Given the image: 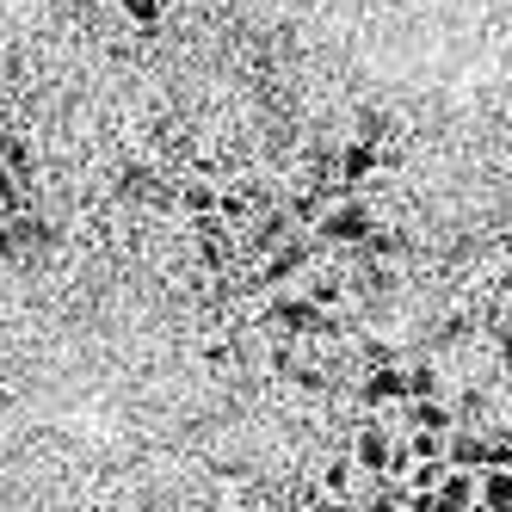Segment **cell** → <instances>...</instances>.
<instances>
[{"label": "cell", "instance_id": "1", "mask_svg": "<svg viewBox=\"0 0 512 512\" xmlns=\"http://www.w3.org/2000/svg\"><path fill=\"white\" fill-rule=\"evenodd\" d=\"M371 229H377V210L364 204L358 192L334 198V204H327V210L315 216V241H321V247H358Z\"/></svg>", "mask_w": 512, "mask_h": 512}, {"label": "cell", "instance_id": "2", "mask_svg": "<svg viewBox=\"0 0 512 512\" xmlns=\"http://www.w3.org/2000/svg\"><path fill=\"white\" fill-rule=\"evenodd\" d=\"M309 260H315V241H278V247L266 253V266H260V284H266V290L297 284V278L309 272Z\"/></svg>", "mask_w": 512, "mask_h": 512}, {"label": "cell", "instance_id": "3", "mask_svg": "<svg viewBox=\"0 0 512 512\" xmlns=\"http://www.w3.org/2000/svg\"><path fill=\"white\" fill-rule=\"evenodd\" d=\"M389 457H395V438L383 432V420H364L358 438H352V469L358 475H389Z\"/></svg>", "mask_w": 512, "mask_h": 512}, {"label": "cell", "instance_id": "4", "mask_svg": "<svg viewBox=\"0 0 512 512\" xmlns=\"http://www.w3.org/2000/svg\"><path fill=\"white\" fill-rule=\"evenodd\" d=\"M377 167H383L377 142H346L340 161H334V179H340L346 192H358V186H371V179H377Z\"/></svg>", "mask_w": 512, "mask_h": 512}, {"label": "cell", "instance_id": "5", "mask_svg": "<svg viewBox=\"0 0 512 512\" xmlns=\"http://www.w3.org/2000/svg\"><path fill=\"white\" fill-rule=\"evenodd\" d=\"M358 401L364 408H395V401H408V383H401V364H371L358 383Z\"/></svg>", "mask_w": 512, "mask_h": 512}, {"label": "cell", "instance_id": "6", "mask_svg": "<svg viewBox=\"0 0 512 512\" xmlns=\"http://www.w3.org/2000/svg\"><path fill=\"white\" fill-rule=\"evenodd\" d=\"M432 512H475V469H445L438 475Z\"/></svg>", "mask_w": 512, "mask_h": 512}, {"label": "cell", "instance_id": "7", "mask_svg": "<svg viewBox=\"0 0 512 512\" xmlns=\"http://www.w3.org/2000/svg\"><path fill=\"white\" fill-rule=\"evenodd\" d=\"M445 463H451V469H482V463H488L482 426H469V420H463V426H451V432H445Z\"/></svg>", "mask_w": 512, "mask_h": 512}, {"label": "cell", "instance_id": "8", "mask_svg": "<svg viewBox=\"0 0 512 512\" xmlns=\"http://www.w3.org/2000/svg\"><path fill=\"white\" fill-rule=\"evenodd\" d=\"M408 420H414L420 432H451V426H457V408H445L438 395H426V401H408Z\"/></svg>", "mask_w": 512, "mask_h": 512}, {"label": "cell", "instance_id": "9", "mask_svg": "<svg viewBox=\"0 0 512 512\" xmlns=\"http://www.w3.org/2000/svg\"><path fill=\"white\" fill-rule=\"evenodd\" d=\"M173 204H179V216H210L216 210V186L210 179H186V186L173 192Z\"/></svg>", "mask_w": 512, "mask_h": 512}, {"label": "cell", "instance_id": "10", "mask_svg": "<svg viewBox=\"0 0 512 512\" xmlns=\"http://www.w3.org/2000/svg\"><path fill=\"white\" fill-rule=\"evenodd\" d=\"M0 161H7V167H13V173L25 179V186H31V179H38V155H31V149H25V142H19L13 130H0Z\"/></svg>", "mask_w": 512, "mask_h": 512}, {"label": "cell", "instance_id": "11", "mask_svg": "<svg viewBox=\"0 0 512 512\" xmlns=\"http://www.w3.org/2000/svg\"><path fill=\"white\" fill-rule=\"evenodd\" d=\"M19 210H25V179L0 161V216H19Z\"/></svg>", "mask_w": 512, "mask_h": 512}, {"label": "cell", "instance_id": "12", "mask_svg": "<svg viewBox=\"0 0 512 512\" xmlns=\"http://www.w3.org/2000/svg\"><path fill=\"white\" fill-rule=\"evenodd\" d=\"M401 383H408V401L438 395V364H408V371H401Z\"/></svg>", "mask_w": 512, "mask_h": 512}, {"label": "cell", "instance_id": "13", "mask_svg": "<svg viewBox=\"0 0 512 512\" xmlns=\"http://www.w3.org/2000/svg\"><path fill=\"white\" fill-rule=\"evenodd\" d=\"M321 494H334V500L352 494V463H346V457H334V463L321 469Z\"/></svg>", "mask_w": 512, "mask_h": 512}, {"label": "cell", "instance_id": "14", "mask_svg": "<svg viewBox=\"0 0 512 512\" xmlns=\"http://www.w3.org/2000/svg\"><path fill=\"white\" fill-rule=\"evenodd\" d=\"M161 13H167V0H124V19H130V25H142V31H155V25H161Z\"/></svg>", "mask_w": 512, "mask_h": 512}, {"label": "cell", "instance_id": "15", "mask_svg": "<svg viewBox=\"0 0 512 512\" xmlns=\"http://www.w3.org/2000/svg\"><path fill=\"white\" fill-rule=\"evenodd\" d=\"M303 297H309L315 309H327V303H340L346 290H340V278H309V290H303Z\"/></svg>", "mask_w": 512, "mask_h": 512}, {"label": "cell", "instance_id": "16", "mask_svg": "<svg viewBox=\"0 0 512 512\" xmlns=\"http://www.w3.org/2000/svg\"><path fill=\"white\" fill-rule=\"evenodd\" d=\"M315 512H358V506H352V500H334V494H327V500H321Z\"/></svg>", "mask_w": 512, "mask_h": 512}]
</instances>
